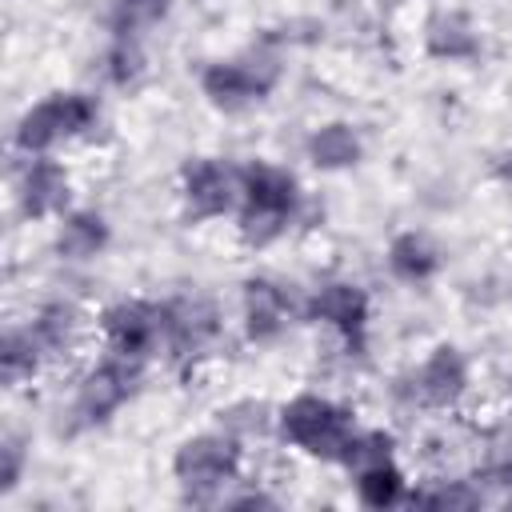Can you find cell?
Segmentation results:
<instances>
[{"mask_svg": "<svg viewBox=\"0 0 512 512\" xmlns=\"http://www.w3.org/2000/svg\"><path fill=\"white\" fill-rule=\"evenodd\" d=\"M304 212V188L296 172L276 160H248L240 164V204H236V232L248 248H268Z\"/></svg>", "mask_w": 512, "mask_h": 512, "instance_id": "cell-1", "label": "cell"}, {"mask_svg": "<svg viewBox=\"0 0 512 512\" xmlns=\"http://www.w3.org/2000/svg\"><path fill=\"white\" fill-rule=\"evenodd\" d=\"M356 432V412L324 392H296L276 408V436L292 452L320 464H344Z\"/></svg>", "mask_w": 512, "mask_h": 512, "instance_id": "cell-2", "label": "cell"}, {"mask_svg": "<svg viewBox=\"0 0 512 512\" xmlns=\"http://www.w3.org/2000/svg\"><path fill=\"white\" fill-rule=\"evenodd\" d=\"M100 124V100L84 88H60L28 104L12 124L16 156H52L64 144L88 140Z\"/></svg>", "mask_w": 512, "mask_h": 512, "instance_id": "cell-3", "label": "cell"}, {"mask_svg": "<svg viewBox=\"0 0 512 512\" xmlns=\"http://www.w3.org/2000/svg\"><path fill=\"white\" fill-rule=\"evenodd\" d=\"M244 472V444L228 432H196L176 444L172 452V480L184 504H224V496L240 484Z\"/></svg>", "mask_w": 512, "mask_h": 512, "instance_id": "cell-4", "label": "cell"}, {"mask_svg": "<svg viewBox=\"0 0 512 512\" xmlns=\"http://www.w3.org/2000/svg\"><path fill=\"white\" fill-rule=\"evenodd\" d=\"M140 380H144V364L104 352L100 360H92L76 376V384L68 392V404H64V428L68 432L104 428L140 392Z\"/></svg>", "mask_w": 512, "mask_h": 512, "instance_id": "cell-5", "label": "cell"}, {"mask_svg": "<svg viewBox=\"0 0 512 512\" xmlns=\"http://www.w3.org/2000/svg\"><path fill=\"white\" fill-rule=\"evenodd\" d=\"M280 52L272 44H256L240 56H220L200 68V96L216 112H248L268 100V92L280 84Z\"/></svg>", "mask_w": 512, "mask_h": 512, "instance_id": "cell-6", "label": "cell"}, {"mask_svg": "<svg viewBox=\"0 0 512 512\" xmlns=\"http://www.w3.org/2000/svg\"><path fill=\"white\" fill-rule=\"evenodd\" d=\"M96 332L104 352L148 364L152 356H164V340H168V312L164 300H148V296H120L112 304L100 308L96 316Z\"/></svg>", "mask_w": 512, "mask_h": 512, "instance_id": "cell-7", "label": "cell"}, {"mask_svg": "<svg viewBox=\"0 0 512 512\" xmlns=\"http://www.w3.org/2000/svg\"><path fill=\"white\" fill-rule=\"evenodd\" d=\"M304 320L332 332L352 356L368 348L372 328V296L356 280H324L304 296Z\"/></svg>", "mask_w": 512, "mask_h": 512, "instance_id": "cell-8", "label": "cell"}, {"mask_svg": "<svg viewBox=\"0 0 512 512\" xmlns=\"http://www.w3.org/2000/svg\"><path fill=\"white\" fill-rule=\"evenodd\" d=\"M168 312V340L164 356L176 364H200L224 340V312L208 292H180L164 300Z\"/></svg>", "mask_w": 512, "mask_h": 512, "instance_id": "cell-9", "label": "cell"}, {"mask_svg": "<svg viewBox=\"0 0 512 512\" xmlns=\"http://www.w3.org/2000/svg\"><path fill=\"white\" fill-rule=\"evenodd\" d=\"M408 404L424 412H452L472 388V364L456 344H436L428 356L400 380Z\"/></svg>", "mask_w": 512, "mask_h": 512, "instance_id": "cell-10", "label": "cell"}, {"mask_svg": "<svg viewBox=\"0 0 512 512\" xmlns=\"http://www.w3.org/2000/svg\"><path fill=\"white\" fill-rule=\"evenodd\" d=\"M12 204L20 220H60L72 208V176L64 160L52 156H16L12 168Z\"/></svg>", "mask_w": 512, "mask_h": 512, "instance_id": "cell-11", "label": "cell"}, {"mask_svg": "<svg viewBox=\"0 0 512 512\" xmlns=\"http://www.w3.org/2000/svg\"><path fill=\"white\" fill-rule=\"evenodd\" d=\"M180 204L184 216L204 224L220 216H236L240 204V164L224 156H192L180 168Z\"/></svg>", "mask_w": 512, "mask_h": 512, "instance_id": "cell-12", "label": "cell"}, {"mask_svg": "<svg viewBox=\"0 0 512 512\" xmlns=\"http://www.w3.org/2000/svg\"><path fill=\"white\" fill-rule=\"evenodd\" d=\"M304 316L292 284L276 276H248L240 288V332L248 344H276Z\"/></svg>", "mask_w": 512, "mask_h": 512, "instance_id": "cell-13", "label": "cell"}, {"mask_svg": "<svg viewBox=\"0 0 512 512\" xmlns=\"http://www.w3.org/2000/svg\"><path fill=\"white\" fill-rule=\"evenodd\" d=\"M108 244H112V224L100 208H68L56 220L52 252L64 264H92L108 252Z\"/></svg>", "mask_w": 512, "mask_h": 512, "instance_id": "cell-14", "label": "cell"}, {"mask_svg": "<svg viewBox=\"0 0 512 512\" xmlns=\"http://www.w3.org/2000/svg\"><path fill=\"white\" fill-rule=\"evenodd\" d=\"M384 264H388V276H392V280L420 288V284H432V280L440 276L444 252H440V244H436L428 232L404 228V232H396V236L388 240Z\"/></svg>", "mask_w": 512, "mask_h": 512, "instance_id": "cell-15", "label": "cell"}, {"mask_svg": "<svg viewBox=\"0 0 512 512\" xmlns=\"http://www.w3.org/2000/svg\"><path fill=\"white\" fill-rule=\"evenodd\" d=\"M304 156L320 172H348L364 160V136L352 120H324L308 132Z\"/></svg>", "mask_w": 512, "mask_h": 512, "instance_id": "cell-16", "label": "cell"}, {"mask_svg": "<svg viewBox=\"0 0 512 512\" xmlns=\"http://www.w3.org/2000/svg\"><path fill=\"white\" fill-rule=\"evenodd\" d=\"M80 308L72 300H44L24 316V328L32 332V340L44 348L48 360H60L76 348L80 340Z\"/></svg>", "mask_w": 512, "mask_h": 512, "instance_id": "cell-17", "label": "cell"}, {"mask_svg": "<svg viewBox=\"0 0 512 512\" xmlns=\"http://www.w3.org/2000/svg\"><path fill=\"white\" fill-rule=\"evenodd\" d=\"M424 52L444 64H468L480 56V32L464 12H436L424 28Z\"/></svg>", "mask_w": 512, "mask_h": 512, "instance_id": "cell-18", "label": "cell"}, {"mask_svg": "<svg viewBox=\"0 0 512 512\" xmlns=\"http://www.w3.org/2000/svg\"><path fill=\"white\" fill-rule=\"evenodd\" d=\"M52 360L44 356V348L32 340V332L24 328V320L8 324L4 328V344H0V376L8 388H20V384H32Z\"/></svg>", "mask_w": 512, "mask_h": 512, "instance_id": "cell-19", "label": "cell"}, {"mask_svg": "<svg viewBox=\"0 0 512 512\" xmlns=\"http://www.w3.org/2000/svg\"><path fill=\"white\" fill-rule=\"evenodd\" d=\"M352 488H356V500L364 508H396V504H408V476L404 468L392 460H376V464H364L352 472Z\"/></svg>", "mask_w": 512, "mask_h": 512, "instance_id": "cell-20", "label": "cell"}, {"mask_svg": "<svg viewBox=\"0 0 512 512\" xmlns=\"http://www.w3.org/2000/svg\"><path fill=\"white\" fill-rule=\"evenodd\" d=\"M472 480L480 484L484 500L512 504V428H496L484 440V452H480V464H476Z\"/></svg>", "mask_w": 512, "mask_h": 512, "instance_id": "cell-21", "label": "cell"}, {"mask_svg": "<svg viewBox=\"0 0 512 512\" xmlns=\"http://www.w3.org/2000/svg\"><path fill=\"white\" fill-rule=\"evenodd\" d=\"M148 72V56H144V40H132V36H108L104 52H100V76L104 84L128 92L144 80Z\"/></svg>", "mask_w": 512, "mask_h": 512, "instance_id": "cell-22", "label": "cell"}, {"mask_svg": "<svg viewBox=\"0 0 512 512\" xmlns=\"http://www.w3.org/2000/svg\"><path fill=\"white\" fill-rule=\"evenodd\" d=\"M216 416H220L216 428L228 432L240 444H252V440H264L268 432H276V408L264 404V400H256V396H240V400L224 404Z\"/></svg>", "mask_w": 512, "mask_h": 512, "instance_id": "cell-23", "label": "cell"}, {"mask_svg": "<svg viewBox=\"0 0 512 512\" xmlns=\"http://www.w3.org/2000/svg\"><path fill=\"white\" fill-rule=\"evenodd\" d=\"M172 12V0H112L108 4V36H132L144 40L152 28H160Z\"/></svg>", "mask_w": 512, "mask_h": 512, "instance_id": "cell-24", "label": "cell"}, {"mask_svg": "<svg viewBox=\"0 0 512 512\" xmlns=\"http://www.w3.org/2000/svg\"><path fill=\"white\" fill-rule=\"evenodd\" d=\"M392 456H396V436H392V432H384V428H360L340 468L356 472V468H364V464H376V460H392Z\"/></svg>", "mask_w": 512, "mask_h": 512, "instance_id": "cell-25", "label": "cell"}, {"mask_svg": "<svg viewBox=\"0 0 512 512\" xmlns=\"http://www.w3.org/2000/svg\"><path fill=\"white\" fill-rule=\"evenodd\" d=\"M24 468H28V444L20 432H4L0 440V492L8 496L20 480H24Z\"/></svg>", "mask_w": 512, "mask_h": 512, "instance_id": "cell-26", "label": "cell"}, {"mask_svg": "<svg viewBox=\"0 0 512 512\" xmlns=\"http://www.w3.org/2000/svg\"><path fill=\"white\" fill-rule=\"evenodd\" d=\"M496 176H500L504 184H512V152H504V156H500V164H496Z\"/></svg>", "mask_w": 512, "mask_h": 512, "instance_id": "cell-27", "label": "cell"}]
</instances>
